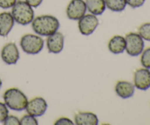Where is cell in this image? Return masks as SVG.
<instances>
[{"label": "cell", "mask_w": 150, "mask_h": 125, "mask_svg": "<svg viewBox=\"0 0 150 125\" xmlns=\"http://www.w3.org/2000/svg\"><path fill=\"white\" fill-rule=\"evenodd\" d=\"M99 24L97 16L93 14H85L78 22L79 32L83 35H89L94 32Z\"/></svg>", "instance_id": "7"}, {"label": "cell", "mask_w": 150, "mask_h": 125, "mask_svg": "<svg viewBox=\"0 0 150 125\" xmlns=\"http://www.w3.org/2000/svg\"><path fill=\"white\" fill-rule=\"evenodd\" d=\"M9 115L8 107L5 104V103H3L0 101V123H3L7 116Z\"/></svg>", "instance_id": "21"}, {"label": "cell", "mask_w": 150, "mask_h": 125, "mask_svg": "<svg viewBox=\"0 0 150 125\" xmlns=\"http://www.w3.org/2000/svg\"><path fill=\"white\" fill-rule=\"evenodd\" d=\"M3 99L7 107L15 111L25 110L28 103V99L24 93L16 88H10L5 91Z\"/></svg>", "instance_id": "2"}, {"label": "cell", "mask_w": 150, "mask_h": 125, "mask_svg": "<svg viewBox=\"0 0 150 125\" xmlns=\"http://www.w3.org/2000/svg\"><path fill=\"white\" fill-rule=\"evenodd\" d=\"M1 85H2V81H1V78H0V88H1Z\"/></svg>", "instance_id": "27"}, {"label": "cell", "mask_w": 150, "mask_h": 125, "mask_svg": "<svg viewBox=\"0 0 150 125\" xmlns=\"http://www.w3.org/2000/svg\"><path fill=\"white\" fill-rule=\"evenodd\" d=\"M38 122L36 117L30 114L23 115L20 119V125H38Z\"/></svg>", "instance_id": "20"}, {"label": "cell", "mask_w": 150, "mask_h": 125, "mask_svg": "<svg viewBox=\"0 0 150 125\" xmlns=\"http://www.w3.org/2000/svg\"><path fill=\"white\" fill-rule=\"evenodd\" d=\"M107 8L113 12H122L125 9L127 3L125 0H105Z\"/></svg>", "instance_id": "17"}, {"label": "cell", "mask_w": 150, "mask_h": 125, "mask_svg": "<svg viewBox=\"0 0 150 125\" xmlns=\"http://www.w3.org/2000/svg\"><path fill=\"white\" fill-rule=\"evenodd\" d=\"M11 14L15 22L23 26L32 23L35 18L33 7H31L25 1L19 0L12 7Z\"/></svg>", "instance_id": "3"}, {"label": "cell", "mask_w": 150, "mask_h": 125, "mask_svg": "<svg viewBox=\"0 0 150 125\" xmlns=\"http://www.w3.org/2000/svg\"><path fill=\"white\" fill-rule=\"evenodd\" d=\"M31 24L34 32L40 36H49L57 32L60 26L58 19L51 15L37 16Z\"/></svg>", "instance_id": "1"}, {"label": "cell", "mask_w": 150, "mask_h": 125, "mask_svg": "<svg viewBox=\"0 0 150 125\" xmlns=\"http://www.w3.org/2000/svg\"><path fill=\"white\" fill-rule=\"evenodd\" d=\"M74 121L77 125H98L99 123L97 115L92 112H79L75 116Z\"/></svg>", "instance_id": "14"}, {"label": "cell", "mask_w": 150, "mask_h": 125, "mask_svg": "<svg viewBox=\"0 0 150 125\" xmlns=\"http://www.w3.org/2000/svg\"><path fill=\"white\" fill-rule=\"evenodd\" d=\"M42 1L43 0H25V1L33 8H36V7H39L42 4Z\"/></svg>", "instance_id": "26"}, {"label": "cell", "mask_w": 150, "mask_h": 125, "mask_svg": "<svg viewBox=\"0 0 150 125\" xmlns=\"http://www.w3.org/2000/svg\"><path fill=\"white\" fill-rule=\"evenodd\" d=\"M17 0H0V7L2 9H9L15 4Z\"/></svg>", "instance_id": "25"}, {"label": "cell", "mask_w": 150, "mask_h": 125, "mask_svg": "<svg viewBox=\"0 0 150 125\" xmlns=\"http://www.w3.org/2000/svg\"><path fill=\"white\" fill-rule=\"evenodd\" d=\"M126 42L125 37L122 35H114L109 40L108 44V50L115 54H121L125 51Z\"/></svg>", "instance_id": "15"}, {"label": "cell", "mask_w": 150, "mask_h": 125, "mask_svg": "<svg viewBox=\"0 0 150 125\" xmlns=\"http://www.w3.org/2000/svg\"><path fill=\"white\" fill-rule=\"evenodd\" d=\"M48 104L45 99L41 96H37L28 101L26 109L28 114L35 117H40L46 112Z\"/></svg>", "instance_id": "8"}, {"label": "cell", "mask_w": 150, "mask_h": 125, "mask_svg": "<svg viewBox=\"0 0 150 125\" xmlns=\"http://www.w3.org/2000/svg\"><path fill=\"white\" fill-rule=\"evenodd\" d=\"M44 40L40 35L35 34H25L21 37L20 46L22 50L28 54H37L44 47Z\"/></svg>", "instance_id": "4"}, {"label": "cell", "mask_w": 150, "mask_h": 125, "mask_svg": "<svg viewBox=\"0 0 150 125\" xmlns=\"http://www.w3.org/2000/svg\"><path fill=\"white\" fill-rule=\"evenodd\" d=\"M115 92L120 98L128 99L133 96L135 92V86L130 82L125 80L117 81L115 85Z\"/></svg>", "instance_id": "12"}, {"label": "cell", "mask_w": 150, "mask_h": 125, "mask_svg": "<svg viewBox=\"0 0 150 125\" xmlns=\"http://www.w3.org/2000/svg\"><path fill=\"white\" fill-rule=\"evenodd\" d=\"M141 63L144 68L150 69V47L143 50L142 52Z\"/></svg>", "instance_id": "19"}, {"label": "cell", "mask_w": 150, "mask_h": 125, "mask_svg": "<svg viewBox=\"0 0 150 125\" xmlns=\"http://www.w3.org/2000/svg\"><path fill=\"white\" fill-rule=\"evenodd\" d=\"M125 38L126 42V52L131 57L140 55L144 49V41L140 35L136 32H129Z\"/></svg>", "instance_id": "5"}, {"label": "cell", "mask_w": 150, "mask_h": 125, "mask_svg": "<svg viewBox=\"0 0 150 125\" xmlns=\"http://www.w3.org/2000/svg\"><path fill=\"white\" fill-rule=\"evenodd\" d=\"M64 36L60 32H56L47 37L46 46L48 51L53 54H59L64 49Z\"/></svg>", "instance_id": "10"}, {"label": "cell", "mask_w": 150, "mask_h": 125, "mask_svg": "<svg viewBox=\"0 0 150 125\" xmlns=\"http://www.w3.org/2000/svg\"><path fill=\"white\" fill-rule=\"evenodd\" d=\"M3 124L4 125H20V119L16 116L8 115L5 120L3 121Z\"/></svg>", "instance_id": "22"}, {"label": "cell", "mask_w": 150, "mask_h": 125, "mask_svg": "<svg viewBox=\"0 0 150 125\" xmlns=\"http://www.w3.org/2000/svg\"><path fill=\"white\" fill-rule=\"evenodd\" d=\"M54 124L55 125H73L74 124V122L71 120V119H68V118L66 117H61L59 119H58L57 120H56V121L54 122Z\"/></svg>", "instance_id": "24"}, {"label": "cell", "mask_w": 150, "mask_h": 125, "mask_svg": "<svg viewBox=\"0 0 150 125\" xmlns=\"http://www.w3.org/2000/svg\"><path fill=\"white\" fill-rule=\"evenodd\" d=\"M1 57L3 62L6 64H16L20 58V53L16 44L13 42L5 44L1 49Z\"/></svg>", "instance_id": "9"}, {"label": "cell", "mask_w": 150, "mask_h": 125, "mask_svg": "<svg viewBox=\"0 0 150 125\" xmlns=\"http://www.w3.org/2000/svg\"><path fill=\"white\" fill-rule=\"evenodd\" d=\"M127 5L132 8H138L143 5L146 0H125Z\"/></svg>", "instance_id": "23"}, {"label": "cell", "mask_w": 150, "mask_h": 125, "mask_svg": "<svg viewBox=\"0 0 150 125\" xmlns=\"http://www.w3.org/2000/svg\"><path fill=\"white\" fill-rule=\"evenodd\" d=\"M135 88L142 91H146L150 88L149 69H139L135 71L133 76Z\"/></svg>", "instance_id": "11"}, {"label": "cell", "mask_w": 150, "mask_h": 125, "mask_svg": "<svg viewBox=\"0 0 150 125\" xmlns=\"http://www.w3.org/2000/svg\"><path fill=\"white\" fill-rule=\"evenodd\" d=\"M86 9L91 14L100 16L105 10V0H85Z\"/></svg>", "instance_id": "16"}, {"label": "cell", "mask_w": 150, "mask_h": 125, "mask_svg": "<svg viewBox=\"0 0 150 125\" xmlns=\"http://www.w3.org/2000/svg\"><path fill=\"white\" fill-rule=\"evenodd\" d=\"M15 21L10 12L0 13V36L6 37L9 35L14 26Z\"/></svg>", "instance_id": "13"}, {"label": "cell", "mask_w": 150, "mask_h": 125, "mask_svg": "<svg viewBox=\"0 0 150 125\" xmlns=\"http://www.w3.org/2000/svg\"><path fill=\"white\" fill-rule=\"evenodd\" d=\"M138 33L144 40L150 41V23H144L141 25Z\"/></svg>", "instance_id": "18"}, {"label": "cell", "mask_w": 150, "mask_h": 125, "mask_svg": "<svg viewBox=\"0 0 150 125\" xmlns=\"http://www.w3.org/2000/svg\"><path fill=\"white\" fill-rule=\"evenodd\" d=\"M84 0H70L66 8L67 17L70 20L79 21L86 13Z\"/></svg>", "instance_id": "6"}]
</instances>
